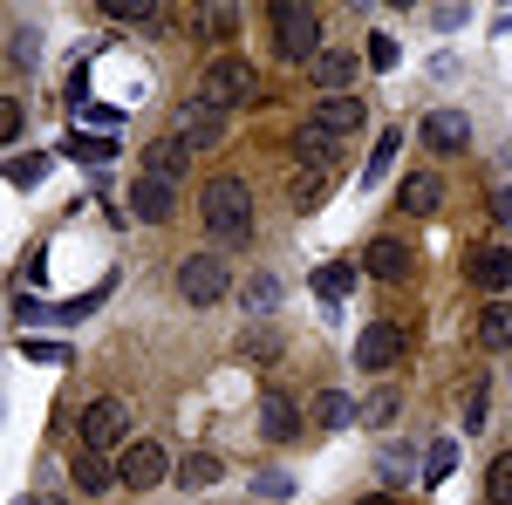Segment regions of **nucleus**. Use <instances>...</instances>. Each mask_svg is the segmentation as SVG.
I'll use <instances>...</instances> for the list:
<instances>
[{
    "label": "nucleus",
    "mask_w": 512,
    "mask_h": 505,
    "mask_svg": "<svg viewBox=\"0 0 512 505\" xmlns=\"http://www.w3.org/2000/svg\"><path fill=\"white\" fill-rule=\"evenodd\" d=\"M253 485H260V492H267V499H280V492H287V471H260V478H253Z\"/></svg>",
    "instance_id": "42"
},
{
    "label": "nucleus",
    "mask_w": 512,
    "mask_h": 505,
    "mask_svg": "<svg viewBox=\"0 0 512 505\" xmlns=\"http://www.w3.org/2000/svg\"><path fill=\"white\" fill-rule=\"evenodd\" d=\"M485 410H492V383H485V376H472V389H465V430H485V424H492Z\"/></svg>",
    "instance_id": "28"
},
{
    "label": "nucleus",
    "mask_w": 512,
    "mask_h": 505,
    "mask_svg": "<svg viewBox=\"0 0 512 505\" xmlns=\"http://www.w3.org/2000/svg\"><path fill=\"white\" fill-rule=\"evenodd\" d=\"M451 471H458V437H437L431 451H424V471H417V478H424V485H444Z\"/></svg>",
    "instance_id": "23"
},
{
    "label": "nucleus",
    "mask_w": 512,
    "mask_h": 505,
    "mask_svg": "<svg viewBox=\"0 0 512 505\" xmlns=\"http://www.w3.org/2000/svg\"><path fill=\"white\" fill-rule=\"evenodd\" d=\"M362 273H376V280H403V273H410V246H403L396 233L369 239V246H362Z\"/></svg>",
    "instance_id": "15"
},
{
    "label": "nucleus",
    "mask_w": 512,
    "mask_h": 505,
    "mask_svg": "<svg viewBox=\"0 0 512 505\" xmlns=\"http://www.w3.org/2000/svg\"><path fill=\"white\" fill-rule=\"evenodd\" d=\"M315 123H321V130H335V137H355V130L369 123V103H362V96H321Z\"/></svg>",
    "instance_id": "16"
},
{
    "label": "nucleus",
    "mask_w": 512,
    "mask_h": 505,
    "mask_svg": "<svg viewBox=\"0 0 512 505\" xmlns=\"http://www.w3.org/2000/svg\"><path fill=\"white\" fill-rule=\"evenodd\" d=\"M185 151H212V144H226V117L212 110V103H198V96H185L178 103V130H171Z\"/></svg>",
    "instance_id": "7"
},
{
    "label": "nucleus",
    "mask_w": 512,
    "mask_h": 505,
    "mask_svg": "<svg viewBox=\"0 0 512 505\" xmlns=\"http://www.w3.org/2000/svg\"><path fill=\"white\" fill-rule=\"evenodd\" d=\"M465 280H472L478 294H499V301H506L512 294V253L506 246H478L472 260H465Z\"/></svg>",
    "instance_id": "10"
},
{
    "label": "nucleus",
    "mask_w": 512,
    "mask_h": 505,
    "mask_svg": "<svg viewBox=\"0 0 512 505\" xmlns=\"http://www.w3.org/2000/svg\"><path fill=\"white\" fill-rule=\"evenodd\" d=\"M246 301H253V308H280V280L274 273H253V280H246Z\"/></svg>",
    "instance_id": "35"
},
{
    "label": "nucleus",
    "mask_w": 512,
    "mask_h": 505,
    "mask_svg": "<svg viewBox=\"0 0 512 505\" xmlns=\"http://www.w3.org/2000/svg\"><path fill=\"white\" fill-rule=\"evenodd\" d=\"M253 62H246V55H219V62H205V76H198V103H212V110H219V117H226V110H239V103H246V96H253Z\"/></svg>",
    "instance_id": "3"
},
{
    "label": "nucleus",
    "mask_w": 512,
    "mask_h": 505,
    "mask_svg": "<svg viewBox=\"0 0 512 505\" xmlns=\"http://www.w3.org/2000/svg\"><path fill=\"white\" fill-rule=\"evenodd\" d=\"M55 314L62 308H41V301H28V294L14 301V321H21V328H41V321H55Z\"/></svg>",
    "instance_id": "37"
},
{
    "label": "nucleus",
    "mask_w": 512,
    "mask_h": 505,
    "mask_svg": "<svg viewBox=\"0 0 512 505\" xmlns=\"http://www.w3.org/2000/svg\"><path fill=\"white\" fill-rule=\"evenodd\" d=\"M403 212H417V219H431L437 205H444V178H437V171H410V178H403Z\"/></svg>",
    "instance_id": "18"
},
{
    "label": "nucleus",
    "mask_w": 512,
    "mask_h": 505,
    "mask_svg": "<svg viewBox=\"0 0 512 505\" xmlns=\"http://www.w3.org/2000/svg\"><path fill=\"white\" fill-rule=\"evenodd\" d=\"M185 144L178 137H158V144H144V178H164V185H185Z\"/></svg>",
    "instance_id": "17"
},
{
    "label": "nucleus",
    "mask_w": 512,
    "mask_h": 505,
    "mask_svg": "<svg viewBox=\"0 0 512 505\" xmlns=\"http://www.w3.org/2000/svg\"><path fill=\"white\" fill-rule=\"evenodd\" d=\"M308 76H315V89H328V96H349L355 76H362V55H349V48H321L315 62H308Z\"/></svg>",
    "instance_id": "12"
},
{
    "label": "nucleus",
    "mask_w": 512,
    "mask_h": 505,
    "mask_svg": "<svg viewBox=\"0 0 512 505\" xmlns=\"http://www.w3.org/2000/svg\"><path fill=\"white\" fill-rule=\"evenodd\" d=\"M7 48H14V62L28 69V62L41 55V35H35V28H14V41H7Z\"/></svg>",
    "instance_id": "38"
},
{
    "label": "nucleus",
    "mask_w": 512,
    "mask_h": 505,
    "mask_svg": "<svg viewBox=\"0 0 512 505\" xmlns=\"http://www.w3.org/2000/svg\"><path fill=\"white\" fill-rule=\"evenodd\" d=\"M14 505H41V499H14Z\"/></svg>",
    "instance_id": "45"
},
{
    "label": "nucleus",
    "mask_w": 512,
    "mask_h": 505,
    "mask_svg": "<svg viewBox=\"0 0 512 505\" xmlns=\"http://www.w3.org/2000/svg\"><path fill=\"white\" fill-rule=\"evenodd\" d=\"M171 478H178V492H212V485L226 478V465H219L212 451H192V458H185V465L171 471Z\"/></svg>",
    "instance_id": "20"
},
{
    "label": "nucleus",
    "mask_w": 512,
    "mask_h": 505,
    "mask_svg": "<svg viewBox=\"0 0 512 505\" xmlns=\"http://www.w3.org/2000/svg\"><path fill=\"white\" fill-rule=\"evenodd\" d=\"M198 28H205V35H233V28H239V7H226V0L198 7Z\"/></svg>",
    "instance_id": "32"
},
{
    "label": "nucleus",
    "mask_w": 512,
    "mask_h": 505,
    "mask_svg": "<svg viewBox=\"0 0 512 505\" xmlns=\"http://www.w3.org/2000/svg\"><path fill=\"white\" fill-rule=\"evenodd\" d=\"M396 144H403V130H383V137H376V151H369V171H362V185H376V178H383V171H390Z\"/></svg>",
    "instance_id": "30"
},
{
    "label": "nucleus",
    "mask_w": 512,
    "mask_h": 505,
    "mask_svg": "<svg viewBox=\"0 0 512 505\" xmlns=\"http://www.w3.org/2000/svg\"><path fill=\"white\" fill-rule=\"evenodd\" d=\"M355 417H362V403H355V396H342V389H321V396H315V424L349 430Z\"/></svg>",
    "instance_id": "22"
},
{
    "label": "nucleus",
    "mask_w": 512,
    "mask_h": 505,
    "mask_svg": "<svg viewBox=\"0 0 512 505\" xmlns=\"http://www.w3.org/2000/svg\"><path fill=\"white\" fill-rule=\"evenodd\" d=\"M355 362H362L369 376H390L396 362H403V328H396V321H369V328L355 335Z\"/></svg>",
    "instance_id": "6"
},
{
    "label": "nucleus",
    "mask_w": 512,
    "mask_h": 505,
    "mask_svg": "<svg viewBox=\"0 0 512 505\" xmlns=\"http://www.w3.org/2000/svg\"><path fill=\"white\" fill-rule=\"evenodd\" d=\"M294 430H301V410H294V396L267 389V396H260V437H267V444H294Z\"/></svg>",
    "instance_id": "14"
},
{
    "label": "nucleus",
    "mask_w": 512,
    "mask_h": 505,
    "mask_svg": "<svg viewBox=\"0 0 512 505\" xmlns=\"http://www.w3.org/2000/svg\"><path fill=\"white\" fill-rule=\"evenodd\" d=\"M478 349H492V355L512 349V301H492V308L478 314Z\"/></svg>",
    "instance_id": "21"
},
{
    "label": "nucleus",
    "mask_w": 512,
    "mask_h": 505,
    "mask_svg": "<svg viewBox=\"0 0 512 505\" xmlns=\"http://www.w3.org/2000/svg\"><path fill=\"white\" fill-rule=\"evenodd\" d=\"M21 130H28V103L21 96H0V144H21Z\"/></svg>",
    "instance_id": "29"
},
{
    "label": "nucleus",
    "mask_w": 512,
    "mask_h": 505,
    "mask_svg": "<svg viewBox=\"0 0 512 505\" xmlns=\"http://www.w3.org/2000/svg\"><path fill=\"white\" fill-rule=\"evenodd\" d=\"M21 349L35 355V362H69V349H62V342H21Z\"/></svg>",
    "instance_id": "41"
},
{
    "label": "nucleus",
    "mask_w": 512,
    "mask_h": 505,
    "mask_svg": "<svg viewBox=\"0 0 512 505\" xmlns=\"http://www.w3.org/2000/svg\"><path fill=\"white\" fill-rule=\"evenodd\" d=\"M362 62H369V69H396V41H390V35H376V41H369V55H362Z\"/></svg>",
    "instance_id": "39"
},
{
    "label": "nucleus",
    "mask_w": 512,
    "mask_h": 505,
    "mask_svg": "<svg viewBox=\"0 0 512 505\" xmlns=\"http://www.w3.org/2000/svg\"><path fill=\"white\" fill-rule=\"evenodd\" d=\"M48 178V157H14L7 164V185H41Z\"/></svg>",
    "instance_id": "34"
},
{
    "label": "nucleus",
    "mask_w": 512,
    "mask_h": 505,
    "mask_svg": "<svg viewBox=\"0 0 512 505\" xmlns=\"http://www.w3.org/2000/svg\"><path fill=\"white\" fill-rule=\"evenodd\" d=\"M171 478V458H164V444H130L123 451V465H117V485H130V492H151V485H164Z\"/></svg>",
    "instance_id": "8"
},
{
    "label": "nucleus",
    "mask_w": 512,
    "mask_h": 505,
    "mask_svg": "<svg viewBox=\"0 0 512 505\" xmlns=\"http://www.w3.org/2000/svg\"><path fill=\"white\" fill-rule=\"evenodd\" d=\"M226 287H233L226 253H192V260L178 267V294H185V308H212V301H226Z\"/></svg>",
    "instance_id": "4"
},
{
    "label": "nucleus",
    "mask_w": 512,
    "mask_h": 505,
    "mask_svg": "<svg viewBox=\"0 0 512 505\" xmlns=\"http://www.w3.org/2000/svg\"><path fill=\"white\" fill-rule=\"evenodd\" d=\"M417 137H424V151L451 157V151H465V144H472V117H465V110H431V117L417 123Z\"/></svg>",
    "instance_id": "9"
},
{
    "label": "nucleus",
    "mask_w": 512,
    "mask_h": 505,
    "mask_svg": "<svg viewBox=\"0 0 512 505\" xmlns=\"http://www.w3.org/2000/svg\"><path fill=\"white\" fill-rule=\"evenodd\" d=\"M76 485L82 492H110V485H117V471L103 465V451H82L76 458Z\"/></svg>",
    "instance_id": "26"
},
{
    "label": "nucleus",
    "mask_w": 512,
    "mask_h": 505,
    "mask_svg": "<svg viewBox=\"0 0 512 505\" xmlns=\"http://www.w3.org/2000/svg\"><path fill=\"white\" fill-rule=\"evenodd\" d=\"M82 117H89V123H103V130H117L123 110H117V103H82Z\"/></svg>",
    "instance_id": "40"
},
{
    "label": "nucleus",
    "mask_w": 512,
    "mask_h": 505,
    "mask_svg": "<svg viewBox=\"0 0 512 505\" xmlns=\"http://www.w3.org/2000/svg\"><path fill=\"white\" fill-rule=\"evenodd\" d=\"M198 219H205V233L219 239V246H239V239L253 233V192L239 178H212L205 198H198Z\"/></svg>",
    "instance_id": "1"
},
{
    "label": "nucleus",
    "mask_w": 512,
    "mask_h": 505,
    "mask_svg": "<svg viewBox=\"0 0 512 505\" xmlns=\"http://www.w3.org/2000/svg\"><path fill=\"white\" fill-rule=\"evenodd\" d=\"M492 212H499V219H512V192H492Z\"/></svg>",
    "instance_id": "43"
},
{
    "label": "nucleus",
    "mask_w": 512,
    "mask_h": 505,
    "mask_svg": "<svg viewBox=\"0 0 512 505\" xmlns=\"http://www.w3.org/2000/svg\"><path fill=\"white\" fill-rule=\"evenodd\" d=\"M130 437V410H123L117 396H96L89 410H82V451H110Z\"/></svg>",
    "instance_id": "5"
},
{
    "label": "nucleus",
    "mask_w": 512,
    "mask_h": 505,
    "mask_svg": "<svg viewBox=\"0 0 512 505\" xmlns=\"http://www.w3.org/2000/svg\"><path fill=\"white\" fill-rule=\"evenodd\" d=\"M171 212H178V185H164V178H137V185H130V219L164 226Z\"/></svg>",
    "instance_id": "13"
},
{
    "label": "nucleus",
    "mask_w": 512,
    "mask_h": 505,
    "mask_svg": "<svg viewBox=\"0 0 512 505\" xmlns=\"http://www.w3.org/2000/svg\"><path fill=\"white\" fill-rule=\"evenodd\" d=\"M321 198H328V178H321V171H301V178H294V212H315Z\"/></svg>",
    "instance_id": "31"
},
{
    "label": "nucleus",
    "mask_w": 512,
    "mask_h": 505,
    "mask_svg": "<svg viewBox=\"0 0 512 505\" xmlns=\"http://www.w3.org/2000/svg\"><path fill=\"white\" fill-rule=\"evenodd\" d=\"M62 157H76V164H110V157H117V137H110V130H69V137H62Z\"/></svg>",
    "instance_id": "19"
},
{
    "label": "nucleus",
    "mask_w": 512,
    "mask_h": 505,
    "mask_svg": "<svg viewBox=\"0 0 512 505\" xmlns=\"http://www.w3.org/2000/svg\"><path fill=\"white\" fill-rule=\"evenodd\" d=\"M396 417H403V389H376V396H369V403H362V424H376V430H390Z\"/></svg>",
    "instance_id": "25"
},
{
    "label": "nucleus",
    "mask_w": 512,
    "mask_h": 505,
    "mask_svg": "<svg viewBox=\"0 0 512 505\" xmlns=\"http://www.w3.org/2000/svg\"><path fill=\"white\" fill-rule=\"evenodd\" d=\"M417 465H410V451H383V485H410Z\"/></svg>",
    "instance_id": "36"
},
{
    "label": "nucleus",
    "mask_w": 512,
    "mask_h": 505,
    "mask_svg": "<svg viewBox=\"0 0 512 505\" xmlns=\"http://www.w3.org/2000/svg\"><path fill=\"white\" fill-rule=\"evenodd\" d=\"M342 144H349V137H335V130H321L315 117H308L301 130H294V157H301L308 171H321V178L335 171V157H342Z\"/></svg>",
    "instance_id": "11"
},
{
    "label": "nucleus",
    "mask_w": 512,
    "mask_h": 505,
    "mask_svg": "<svg viewBox=\"0 0 512 505\" xmlns=\"http://www.w3.org/2000/svg\"><path fill=\"white\" fill-rule=\"evenodd\" d=\"M485 505H512V451H499L485 471Z\"/></svg>",
    "instance_id": "27"
},
{
    "label": "nucleus",
    "mask_w": 512,
    "mask_h": 505,
    "mask_svg": "<svg viewBox=\"0 0 512 505\" xmlns=\"http://www.w3.org/2000/svg\"><path fill=\"white\" fill-rule=\"evenodd\" d=\"M239 355H260V362H274V355H280V335H274V328H253V335H239Z\"/></svg>",
    "instance_id": "33"
},
{
    "label": "nucleus",
    "mask_w": 512,
    "mask_h": 505,
    "mask_svg": "<svg viewBox=\"0 0 512 505\" xmlns=\"http://www.w3.org/2000/svg\"><path fill=\"white\" fill-rule=\"evenodd\" d=\"M355 505H390V499H383V492H376V499H355Z\"/></svg>",
    "instance_id": "44"
},
{
    "label": "nucleus",
    "mask_w": 512,
    "mask_h": 505,
    "mask_svg": "<svg viewBox=\"0 0 512 505\" xmlns=\"http://www.w3.org/2000/svg\"><path fill=\"white\" fill-rule=\"evenodd\" d=\"M267 21H274V48L287 55V62H315L321 55V14L308 7V0H274Z\"/></svg>",
    "instance_id": "2"
},
{
    "label": "nucleus",
    "mask_w": 512,
    "mask_h": 505,
    "mask_svg": "<svg viewBox=\"0 0 512 505\" xmlns=\"http://www.w3.org/2000/svg\"><path fill=\"white\" fill-rule=\"evenodd\" d=\"M308 287H315L321 301L335 308V301H342V294L355 287V267H342V260H328V267H315V280H308Z\"/></svg>",
    "instance_id": "24"
}]
</instances>
